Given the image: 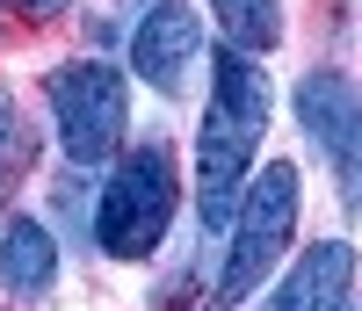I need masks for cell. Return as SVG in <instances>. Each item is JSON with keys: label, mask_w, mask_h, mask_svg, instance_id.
Masks as SVG:
<instances>
[{"label": "cell", "mask_w": 362, "mask_h": 311, "mask_svg": "<svg viewBox=\"0 0 362 311\" xmlns=\"http://www.w3.org/2000/svg\"><path fill=\"white\" fill-rule=\"evenodd\" d=\"M290 239H297V167L268 160L239 189L232 239H225V261H218V304H247L276 275V261L290 254Z\"/></svg>", "instance_id": "3957f363"}, {"label": "cell", "mask_w": 362, "mask_h": 311, "mask_svg": "<svg viewBox=\"0 0 362 311\" xmlns=\"http://www.w3.org/2000/svg\"><path fill=\"white\" fill-rule=\"evenodd\" d=\"M174 203H181V181H174V152L160 138L131 145L124 160L109 167L102 196H95V246L109 261H145L174 225Z\"/></svg>", "instance_id": "7a4b0ae2"}, {"label": "cell", "mask_w": 362, "mask_h": 311, "mask_svg": "<svg viewBox=\"0 0 362 311\" xmlns=\"http://www.w3.org/2000/svg\"><path fill=\"white\" fill-rule=\"evenodd\" d=\"M44 102L58 123V145H66L73 167H102L116 160V145L131 131V80L109 66V58H66L44 80Z\"/></svg>", "instance_id": "277c9868"}, {"label": "cell", "mask_w": 362, "mask_h": 311, "mask_svg": "<svg viewBox=\"0 0 362 311\" xmlns=\"http://www.w3.org/2000/svg\"><path fill=\"white\" fill-rule=\"evenodd\" d=\"M37 160V138H29V123H22V109H15V95L0 87V189Z\"/></svg>", "instance_id": "30bf717a"}, {"label": "cell", "mask_w": 362, "mask_h": 311, "mask_svg": "<svg viewBox=\"0 0 362 311\" xmlns=\"http://www.w3.org/2000/svg\"><path fill=\"white\" fill-rule=\"evenodd\" d=\"M51 283H58V239L37 217H8L0 225V290L37 304V297H51Z\"/></svg>", "instance_id": "ba28073f"}, {"label": "cell", "mask_w": 362, "mask_h": 311, "mask_svg": "<svg viewBox=\"0 0 362 311\" xmlns=\"http://www.w3.org/2000/svg\"><path fill=\"white\" fill-rule=\"evenodd\" d=\"M210 15H218L225 44L247 51V58H261V51L283 44V0H210Z\"/></svg>", "instance_id": "9c48e42d"}, {"label": "cell", "mask_w": 362, "mask_h": 311, "mask_svg": "<svg viewBox=\"0 0 362 311\" xmlns=\"http://www.w3.org/2000/svg\"><path fill=\"white\" fill-rule=\"evenodd\" d=\"M15 8H29V15H66L73 0H15Z\"/></svg>", "instance_id": "8fae6325"}, {"label": "cell", "mask_w": 362, "mask_h": 311, "mask_svg": "<svg viewBox=\"0 0 362 311\" xmlns=\"http://www.w3.org/2000/svg\"><path fill=\"white\" fill-rule=\"evenodd\" d=\"M261 138H268V80L247 51H218L210 66V102H203V131H196V217L203 232H225L239 189L254 181L261 160Z\"/></svg>", "instance_id": "6da1fadb"}, {"label": "cell", "mask_w": 362, "mask_h": 311, "mask_svg": "<svg viewBox=\"0 0 362 311\" xmlns=\"http://www.w3.org/2000/svg\"><path fill=\"white\" fill-rule=\"evenodd\" d=\"M203 15L189 0H153L131 29V73L153 87V95H181L189 87V66L203 58Z\"/></svg>", "instance_id": "8992f818"}, {"label": "cell", "mask_w": 362, "mask_h": 311, "mask_svg": "<svg viewBox=\"0 0 362 311\" xmlns=\"http://www.w3.org/2000/svg\"><path fill=\"white\" fill-rule=\"evenodd\" d=\"M348 290H355V246L348 239H319L297 254V268L276 283L261 311H348Z\"/></svg>", "instance_id": "52a82bcc"}, {"label": "cell", "mask_w": 362, "mask_h": 311, "mask_svg": "<svg viewBox=\"0 0 362 311\" xmlns=\"http://www.w3.org/2000/svg\"><path fill=\"white\" fill-rule=\"evenodd\" d=\"M297 123L305 138L341 167V189H348V210H362V87L334 66H312L297 80Z\"/></svg>", "instance_id": "5b68a950"}]
</instances>
